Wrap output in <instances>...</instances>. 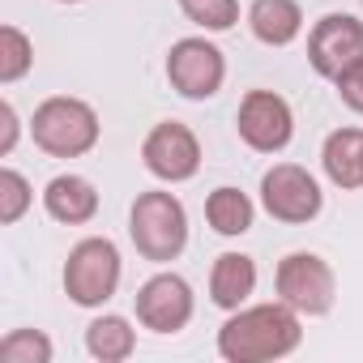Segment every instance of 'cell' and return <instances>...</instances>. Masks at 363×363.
Masks as SVG:
<instances>
[{
  "mask_svg": "<svg viewBox=\"0 0 363 363\" xmlns=\"http://www.w3.org/2000/svg\"><path fill=\"white\" fill-rule=\"evenodd\" d=\"M303 342V316L274 299V303H244L227 312L218 329V354L227 363H269L295 354Z\"/></svg>",
  "mask_w": 363,
  "mask_h": 363,
  "instance_id": "cell-1",
  "label": "cell"
},
{
  "mask_svg": "<svg viewBox=\"0 0 363 363\" xmlns=\"http://www.w3.org/2000/svg\"><path fill=\"white\" fill-rule=\"evenodd\" d=\"M128 240L137 248V257L167 265L189 248V210L175 193L167 189H145L137 193L133 210H128Z\"/></svg>",
  "mask_w": 363,
  "mask_h": 363,
  "instance_id": "cell-2",
  "label": "cell"
},
{
  "mask_svg": "<svg viewBox=\"0 0 363 363\" xmlns=\"http://www.w3.org/2000/svg\"><path fill=\"white\" fill-rule=\"evenodd\" d=\"M99 111L73 94H52L30 116V137L48 158H82L99 145Z\"/></svg>",
  "mask_w": 363,
  "mask_h": 363,
  "instance_id": "cell-3",
  "label": "cell"
},
{
  "mask_svg": "<svg viewBox=\"0 0 363 363\" xmlns=\"http://www.w3.org/2000/svg\"><path fill=\"white\" fill-rule=\"evenodd\" d=\"M120 278H124V261H120V248L107 240V235H86L69 248L65 257V295L77 303V308H103L116 291H120Z\"/></svg>",
  "mask_w": 363,
  "mask_h": 363,
  "instance_id": "cell-4",
  "label": "cell"
},
{
  "mask_svg": "<svg viewBox=\"0 0 363 363\" xmlns=\"http://www.w3.org/2000/svg\"><path fill=\"white\" fill-rule=\"evenodd\" d=\"M261 210L274 223H286V227L316 223L320 210H325L320 179L308 167H299V162H274L261 175Z\"/></svg>",
  "mask_w": 363,
  "mask_h": 363,
  "instance_id": "cell-5",
  "label": "cell"
},
{
  "mask_svg": "<svg viewBox=\"0 0 363 363\" xmlns=\"http://www.w3.org/2000/svg\"><path fill=\"white\" fill-rule=\"evenodd\" d=\"M167 82L179 99L189 103H206L223 90L227 82V56L214 39L206 35H189V39H175L167 52Z\"/></svg>",
  "mask_w": 363,
  "mask_h": 363,
  "instance_id": "cell-6",
  "label": "cell"
},
{
  "mask_svg": "<svg viewBox=\"0 0 363 363\" xmlns=\"http://www.w3.org/2000/svg\"><path fill=\"white\" fill-rule=\"evenodd\" d=\"M274 291L299 316H325L337 299V274L320 252H286L278 261Z\"/></svg>",
  "mask_w": 363,
  "mask_h": 363,
  "instance_id": "cell-7",
  "label": "cell"
},
{
  "mask_svg": "<svg viewBox=\"0 0 363 363\" xmlns=\"http://www.w3.org/2000/svg\"><path fill=\"white\" fill-rule=\"evenodd\" d=\"M133 312H137V325L150 329V333H179L193 320V312H197V295H193L184 274L158 269V274H150L137 286Z\"/></svg>",
  "mask_w": 363,
  "mask_h": 363,
  "instance_id": "cell-8",
  "label": "cell"
},
{
  "mask_svg": "<svg viewBox=\"0 0 363 363\" xmlns=\"http://www.w3.org/2000/svg\"><path fill=\"white\" fill-rule=\"evenodd\" d=\"M141 162L154 179L162 184H189V179L201 171V141L189 124L179 120H162L145 133L141 141Z\"/></svg>",
  "mask_w": 363,
  "mask_h": 363,
  "instance_id": "cell-9",
  "label": "cell"
},
{
  "mask_svg": "<svg viewBox=\"0 0 363 363\" xmlns=\"http://www.w3.org/2000/svg\"><path fill=\"white\" fill-rule=\"evenodd\" d=\"M240 141L257 154H282L295 137V111L282 94L274 90H248L235 111Z\"/></svg>",
  "mask_w": 363,
  "mask_h": 363,
  "instance_id": "cell-10",
  "label": "cell"
},
{
  "mask_svg": "<svg viewBox=\"0 0 363 363\" xmlns=\"http://www.w3.org/2000/svg\"><path fill=\"white\" fill-rule=\"evenodd\" d=\"M363 60V22L354 13H325L308 30V65L316 77L333 82Z\"/></svg>",
  "mask_w": 363,
  "mask_h": 363,
  "instance_id": "cell-11",
  "label": "cell"
},
{
  "mask_svg": "<svg viewBox=\"0 0 363 363\" xmlns=\"http://www.w3.org/2000/svg\"><path fill=\"white\" fill-rule=\"evenodd\" d=\"M43 210L60 227H86L99 214V189L90 184L86 175H77V171L52 175L48 189H43Z\"/></svg>",
  "mask_w": 363,
  "mask_h": 363,
  "instance_id": "cell-12",
  "label": "cell"
},
{
  "mask_svg": "<svg viewBox=\"0 0 363 363\" xmlns=\"http://www.w3.org/2000/svg\"><path fill=\"white\" fill-rule=\"evenodd\" d=\"M320 167L333 189H342V193L363 189V128H354V124L333 128L320 145Z\"/></svg>",
  "mask_w": 363,
  "mask_h": 363,
  "instance_id": "cell-13",
  "label": "cell"
},
{
  "mask_svg": "<svg viewBox=\"0 0 363 363\" xmlns=\"http://www.w3.org/2000/svg\"><path fill=\"white\" fill-rule=\"evenodd\" d=\"M257 291V261L248 252H218L210 265V303L223 312H235Z\"/></svg>",
  "mask_w": 363,
  "mask_h": 363,
  "instance_id": "cell-14",
  "label": "cell"
},
{
  "mask_svg": "<svg viewBox=\"0 0 363 363\" xmlns=\"http://www.w3.org/2000/svg\"><path fill=\"white\" fill-rule=\"evenodd\" d=\"M248 30L265 48H291L303 35L299 0H252L248 5Z\"/></svg>",
  "mask_w": 363,
  "mask_h": 363,
  "instance_id": "cell-15",
  "label": "cell"
},
{
  "mask_svg": "<svg viewBox=\"0 0 363 363\" xmlns=\"http://www.w3.org/2000/svg\"><path fill=\"white\" fill-rule=\"evenodd\" d=\"M206 223H210L214 235L235 240V235H248V231H252L257 206H252V197H248L244 189L223 184V189H214V193L206 197Z\"/></svg>",
  "mask_w": 363,
  "mask_h": 363,
  "instance_id": "cell-16",
  "label": "cell"
},
{
  "mask_svg": "<svg viewBox=\"0 0 363 363\" xmlns=\"http://www.w3.org/2000/svg\"><path fill=\"white\" fill-rule=\"evenodd\" d=\"M86 350H90V359H99V363H124V359H133V350H137V329H133V320L120 316V312L94 316V320L86 325Z\"/></svg>",
  "mask_w": 363,
  "mask_h": 363,
  "instance_id": "cell-17",
  "label": "cell"
},
{
  "mask_svg": "<svg viewBox=\"0 0 363 363\" xmlns=\"http://www.w3.org/2000/svg\"><path fill=\"white\" fill-rule=\"evenodd\" d=\"M30 65H35V43H30V35H26L22 26L5 22V26H0V86L22 82V77L30 73Z\"/></svg>",
  "mask_w": 363,
  "mask_h": 363,
  "instance_id": "cell-18",
  "label": "cell"
},
{
  "mask_svg": "<svg viewBox=\"0 0 363 363\" xmlns=\"http://www.w3.org/2000/svg\"><path fill=\"white\" fill-rule=\"evenodd\" d=\"M56 346L43 329H9L0 337V359L5 363H52Z\"/></svg>",
  "mask_w": 363,
  "mask_h": 363,
  "instance_id": "cell-19",
  "label": "cell"
},
{
  "mask_svg": "<svg viewBox=\"0 0 363 363\" xmlns=\"http://www.w3.org/2000/svg\"><path fill=\"white\" fill-rule=\"evenodd\" d=\"M179 13L206 35H223L240 22V0H179Z\"/></svg>",
  "mask_w": 363,
  "mask_h": 363,
  "instance_id": "cell-20",
  "label": "cell"
},
{
  "mask_svg": "<svg viewBox=\"0 0 363 363\" xmlns=\"http://www.w3.org/2000/svg\"><path fill=\"white\" fill-rule=\"evenodd\" d=\"M30 206H35L30 179H26L18 167H0V223H5V227L22 223Z\"/></svg>",
  "mask_w": 363,
  "mask_h": 363,
  "instance_id": "cell-21",
  "label": "cell"
},
{
  "mask_svg": "<svg viewBox=\"0 0 363 363\" xmlns=\"http://www.w3.org/2000/svg\"><path fill=\"white\" fill-rule=\"evenodd\" d=\"M333 86H337V99H342L354 116H363V60L350 65L342 77H333Z\"/></svg>",
  "mask_w": 363,
  "mask_h": 363,
  "instance_id": "cell-22",
  "label": "cell"
},
{
  "mask_svg": "<svg viewBox=\"0 0 363 363\" xmlns=\"http://www.w3.org/2000/svg\"><path fill=\"white\" fill-rule=\"evenodd\" d=\"M22 137V120H18V107L9 99H0V158H9L13 145Z\"/></svg>",
  "mask_w": 363,
  "mask_h": 363,
  "instance_id": "cell-23",
  "label": "cell"
},
{
  "mask_svg": "<svg viewBox=\"0 0 363 363\" xmlns=\"http://www.w3.org/2000/svg\"><path fill=\"white\" fill-rule=\"evenodd\" d=\"M56 5H82V0H56Z\"/></svg>",
  "mask_w": 363,
  "mask_h": 363,
  "instance_id": "cell-24",
  "label": "cell"
}]
</instances>
